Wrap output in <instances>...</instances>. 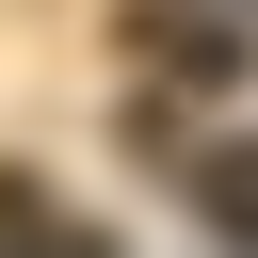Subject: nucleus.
<instances>
[{
    "instance_id": "nucleus-1",
    "label": "nucleus",
    "mask_w": 258,
    "mask_h": 258,
    "mask_svg": "<svg viewBox=\"0 0 258 258\" xmlns=\"http://www.w3.org/2000/svg\"><path fill=\"white\" fill-rule=\"evenodd\" d=\"M0 226H48V194H32V177H0Z\"/></svg>"
}]
</instances>
